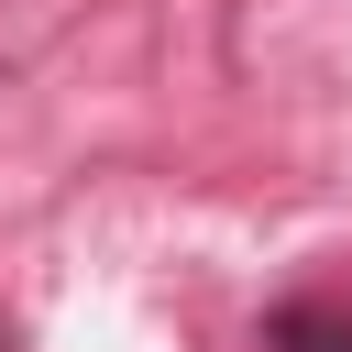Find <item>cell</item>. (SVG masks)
<instances>
[{"instance_id":"cell-1","label":"cell","mask_w":352,"mask_h":352,"mask_svg":"<svg viewBox=\"0 0 352 352\" xmlns=\"http://www.w3.org/2000/svg\"><path fill=\"white\" fill-rule=\"evenodd\" d=\"M264 352H352V308L341 297H286L264 319Z\"/></svg>"}]
</instances>
